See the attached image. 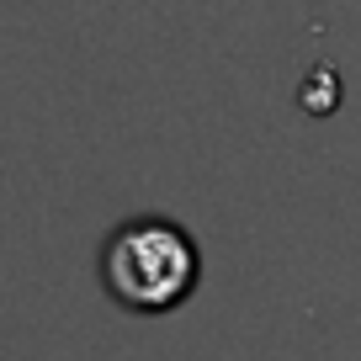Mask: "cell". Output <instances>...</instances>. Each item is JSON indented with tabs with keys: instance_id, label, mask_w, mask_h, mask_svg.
<instances>
[{
	"instance_id": "obj_1",
	"label": "cell",
	"mask_w": 361,
	"mask_h": 361,
	"mask_svg": "<svg viewBox=\"0 0 361 361\" xmlns=\"http://www.w3.org/2000/svg\"><path fill=\"white\" fill-rule=\"evenodd\" d=\"M197 255L192 234L170 218H128L106 234L102 245V282L123 308L138 314H165V308L186 303L197 287Z\"/></svg>"
}]
</instances>
